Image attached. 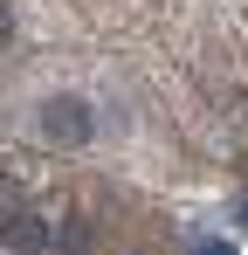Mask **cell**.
Returning <instances> with one entry per match:
<instances>
[{
    "label": "cell",
    "mask_w": 248,
    "mask_h": 255,
    "mask_svg": "<svg viewBox=\"0 0 248 255\" xmlns=\"http://www.w3.org/2000/svg\"><path fill=\"white\" fill-rule=\"evenodd\" d=\"M41 131H48L55 145H83V138H97V111H90L83 97H48V104H41Z\"/></svg>",
    "instance_id": "1"
},
{
    "label": "cell",
    "mask_w": 248,
    "mask_h": 255,
    "mask_svg": "<svg viewBox=\"0 0 248 255\" xmlns=\"http://www.w3.org/2000/svg\"><path fill=\"white\" fill-rule=\"evenodd\" d=\"M0 249H14V255H41L48 249V221H41V214H7V221H0Z\"/></svg>",
    "instance_id": "2"
},
{
    "label": "cell",
    "mask_w": 248,
    "mask_h": 255,
    "mask_svg": "<svg viewBox=\"0 0 248 255\" xmlns=\"http://www.w3.org/2000/svg\"><path fill=\"white\" fill-rule=\"evenodd\" d=\"M62 255H90V228H83V221L62 228Z\"/></svg>",
    "instance_id": "3"
},
{
    "label": "cell",
    "mask_w": 248,
    "mask_h": 255,
    "mask_svg": "<svg viewBox=\"0 0 248 255\" xmlns=\"http://www.w3.org/2000/svg\"><path fill=\"white\" fill-rule=\"evenodd\" d=\"M7 214H21V186H14V179H0V221H7Z\"/></svg>",
    "instance_id": "4"
},
{
    "label": "cell",
    "mask_w": 248,
    "mask_h": 255,
    "mask_svg": "<svg viewBox=\"0 0 248 255\" xmlns=\"http://www.w3.org/2000/svg\"><path fill=\"white\" fill-rule=\"evenodd\" d=\"M14 42V7H7V0H0V48Z\"/></svg>",
    "instance_id": "5"
},
{
    "label": "cell",
    "mask_w": 248,
    "mask_h": 255,
    "mask_svg": "<svg viewBox=\"0 0 248 255\" xmlns=\"http://www.w3.org/2000/svg\"><path fill=\"white\" fill-rule=\"evenodd\" d=\"M193 255H235V242H200Z\"/></svg>",
    "instance_id": "6"
},
{
    "label": "cell",
    "mask_w": 248,
    "mask_h": 255,
    "mask_svg": "<svg viewBox=\"0 0 248 255\" xmlns=\"http://www.w3.org/2000/svg\"><path fill=\"white\" fill-rule=\"evenodd\" d=\"M235 221H242V228H248V200H242V207H235Z\"/></svg>",
    "instance_id": "7"
}]
</instances>
